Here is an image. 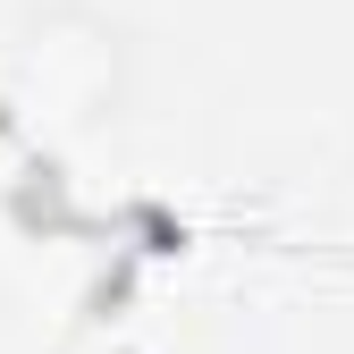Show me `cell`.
<instances>
[{
	"label": "cell",
	"instance_id": "1",
	"mask_svg": "<svg viewBox=\"0 0 354 354\" xmlns=\"http://www.w3.org/2000/svg\"><path fill=\"white\" fill-rule=\"evenodd\" d=\"M0 93L42 144H84L136 102V34L93 0H42L9 34Z\"/></svg>",
	"mask_w": 354,
	"mask_h": 354
}]
</instances>
